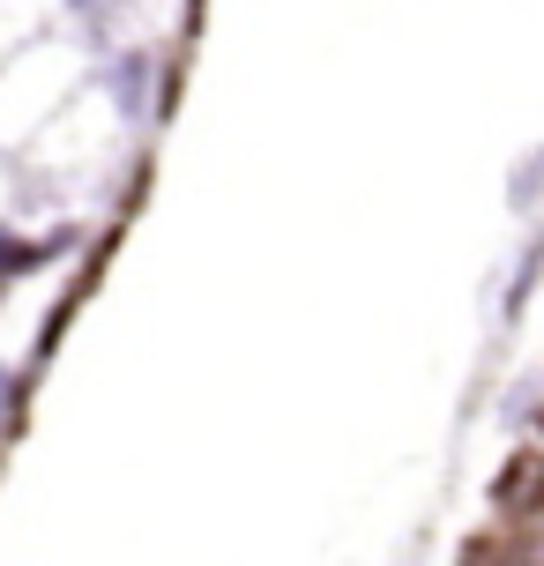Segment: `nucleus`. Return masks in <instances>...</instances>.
Listing matches in <instances>:
<instances>
[{"instance_id":"1","label":"nucleus","mask_w":544,"mask_h":566,"mask_svg":"<svg viewBox=\"0 0 544 566\" xmlns=\"http://www.w3.org/2000/svg\"><path fill=\"white\" fill-rule=\"evenodd\" d=\"M97 83H105V97H113L119 119H143V113H157V90H149V83H165V75H157V53L127 45V53L105 60V75H97Z\"/></svg>"},{"instance_id":"2","label":"nucleus","mask_w":544,"mask_h":566,"mask_svg":"<svg viewBox=\"0 0 544 566\" xmlns=\"http://www.w3.org/2000/svg\"><path fill=\"white\" fill-rule=\"evenodd\" d=\"M508 201H515L522 217H530V209H544V149H530V157H522V171L508 179Z\"/></svg>"},{"instance_id":"3","label":"nucleus","mask_w":544,"mask_h":566,"mask_svg":"<svg viewBox=\"0 0 544 566\" xmlns=\"http://www.w3.org/2000/svg\"><path fill=\"white\" fill-rule=\"evenodd\" d=\"M537 276H544V231L530 239V254H522L515 283H508V313H522V306H530V291H537Z\"/></svg>"},{"instance_id":"4","label":"nucleus","mask_w":544,"mask_h":566,"mask_svg":"<svg viewBox=\"0 0 544 566\" xmlns=\"http://www.w3.org/2000/svg\"><path fill=\"white\" fill-rule=\"evenodd\" d=\"M113 8H119V0H67V15H83V23H97V30H105Z\"/></svg>"}]
</instances>
